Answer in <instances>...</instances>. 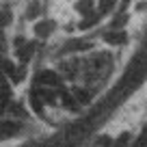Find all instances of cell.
Listing matches in <instances>:
<instances>
[{"mask_svg": "<svg viewBox=\"0 0 147 147\" xmlns=\"http://www.w3.org/2000/svg\"><path fill=\"white\" fill-rule=\"evenodd\" d=\"M35 82H37V87L54 89V87H59V84L63 82V78H61V74L54 71V69H41V71L35 76Z\"/></svg>", "mask_w": 147, "mask_h": 147, "instance_id": "6da1fadb", "label": "cell"}, {"mask_svg": "<svg viewBox=\"0 0 147 147\" xmlns=\"http://www.w3.org/2000/svg\"><path fill=\"white\" fill-rule=\"evenodd\" d=\"M102 39H104L106 43H108V46H125V43H128V35H125L123 30H113V28H110V30H106L104 35H102Z\"/></svg>", "mask_w": 147, "mask_h": 147, "instance_id": "7a4b0ae2", "label": "cell"}, {"mask_svg": "<svg viewBox=\"0 0 147 147\" xmlns=\"http://www.w3.org/2000/svg\"><path fill=\"white\" fill-rule=\"evenodd\" d=\"M9 106H11V87L7 78L0 76V115H5Z\"/></svg>", "mask_w": 147, "mask_h": 147, "instance_id": "3957f363", "label": "cell"}, {"mask_svg": "<svg viewBox=\"0 0 147 147\" xmlns=\"http://www.w3.org/2000/svg\"><path fill=\"white\" fill-rule=\"evenodd\" d=\"M32 54H35V43H30V41H24L22 46L15 48V56H18V61L22 65H26L32 59Z\"/></svg>", "mask_w": 147, "mask_h": 147, "instance_id": "277c9868", "label": "cell"}, {"mask_svg": "<svg viewBox=\"0 0 147 147\" xmlns=\"http://www.w3.org/2000/svg\"><path fill=\"white\" fill-rule=\"evenodd\" d=\"M54 28H56V24L52 22V20H41V22H37L35 24V35L39 37V39H48V37L54 32Z\"/></svg>", "mask_w": 147, "mask_h": 147, "instance_id": "5b68a950", "label": "cell"}, {"mask_svg": "<svg viewBox=\"0 0 147 147\" xmlns=\"http://www.w3.org/2000/svg\"><path fill=\"white\" fill-rule=\"evenodd\" d=\"M104 18V15H100L97 11H91V13H87V15H82V20H80V24H78V28L80 30H87V28H91V26H95L100 20Z\"/></svg>", "mask_w": 147, "mask_h": 147, "instance_id": "8992f818", "label": "cell"}, {"mask_svg": "<svg viewBox=\"0 0 147 147\" xmlns=\"http://www.w3.org/2000/svg\"><path fill=\"white\" fill-rule=\"evenodd\" d=\"M59 97H61V104L65 106L67 110H71V113H76L78 110V102H76V97H74V93H69V91H61L59 93Z\"/></svg>", "mask_w": 147, "mask_h": 147, "instance_id": "52a82bcc", "label": "cell"}, {"mask_svg": "<svg viewBox=\"0 0 147 147\" xmlns=\"http://www.w3.org/2000/svg\"><path fill=\"white\" fill-rule=\"evenodd\" d=\"M18 130H20V123H15V121H0V141L13 136Z\"/></svg>", "mask_w": 147, "mask_h": 147, "instance_id": "ba28073f", "label": "cell"}, {"mask_svg": "<svg viewBox=\"0 0 147 147\" xmlns=\"http://www.w3.org/2000/svg\"><path fill=\"white\" fill-rule=\"evenodd\" d=\"M74 97L78 104H89L91 102V91L89 89H82V87H76L74 89Z\"/></svg>", "mask_w": 147, "mask_h": 147, "instance_id": "9c48e42d", "label": "cell"}, {"mask_svg": "<svg viewBox=\"0 0 147 147\" xmlns=\"http://www.w3.org/2000/svg\"><path fill=\"white\" fill-rule=\"evenodd\" d=\"M130 141H132L130 132H121L119 136L113 141V147H130Z\"/></svg>", "mask_w": 147, "mask_h": 147, "instance_id": "30bf717a", "label": "cell"}, {"mask_svg": "<svg viewBox=\"0 0 147 147\" xmlns=\"http://www.w3.org/2000/svg\"><path fill=\"white\" fill-rule=\"evenodd\" d=\"M39 13H41V5H39L37 0H32L30 5L26 7V18H28V20H35Z\"/></svg>", "mask_w": 147, "mask_h": 147, "instance_id": "8fae6325", "label": "cell"}, {"mask_svg": "<svg viewBox=\"0 0 147 147\" xmlns=\"http://www.w3.org/2000/svg\"><path fill=\"white\" fill-rule=\"evenodd\" d=\"M95 2H97V0H78V5H76V7H78V11L82 15H87V13H91V9H93Z\"/></svg>", "mask_w": 147, "mask_h": 147, "instance_id": "7c38bea8", "label": "cell"}]
</instances>
